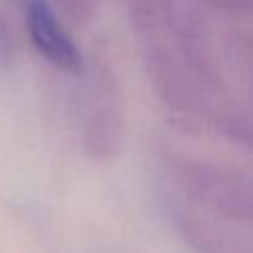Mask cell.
Wrapping results in <instances>:
<instances>
[{"label":"cell","mask_w":253,"mask_h":253,"mask_svg":"<svg viewBox=\"0 0 253 253\" xmlns=\"http://www.w3.org/2000/svg\"><path fill=\"white\" fill-rule=\"evenodd\" d=\"M74 91L76 140L98 162L118 156L125 140V98L120 80L105 56L87 58Z\"/></svg>","instance_id":"1"},{"label":"cell","mask_w":253,"mask_h":253,"mask_svg":"<svg viewBox=\"0 0 253 253\" xmlns=\"http://www.w3.org/2000/svg\"><path fill=\"white\" fill-rule=\"evenodd\" d=\"M20 4L25 36L34 51L53 69L78 76L87 58L83 56L78 42L67 29L65 18L51 0H20Z\"/></svg>","instance_id":"2"},{"label":"cell","mask_w":253,"mask_h":253,"mask_svg":"<svg viewBox=\"0 0 253 253\" xmlns=\"http://www.w3.org/2000/svg\"><path fill=\"white\" fill-rule=\"evenodd\" d=\"M51 2L65 20H71L74 25H84L96 16L102 0H51Z\"/></svg>","instance_id":"3"},{"label":"cell","mask_w":253,"mask_h":253,"mask_svg":"<svg viewBox=\"0 0 253 253\" xmlns=\"http://www.w3.org/2000/svg\"><path fill=\"white\" fill-rule=\"evenodd\" d=\"M16 53H18V40L13 36V27L9 22V18L0 11V60L9 65Z\"/></svg>","instance_id":"5"},{"label":"cell","mask_w":253,"mask_h":253,"mask_svg":"<svg viewBox=\"0 0 253 253\" xmlns=\"http://www.w3.org/2000/svg\"><path fill=\"white\" fill-rule=\"evenodd\" d=\"M218 123H222V133L227 138L240 142L245 149L253 151V118L251 116H240V114H231V116H220Z\"/></svg>","instance_id":"4"}]
</instances>
